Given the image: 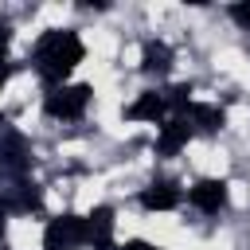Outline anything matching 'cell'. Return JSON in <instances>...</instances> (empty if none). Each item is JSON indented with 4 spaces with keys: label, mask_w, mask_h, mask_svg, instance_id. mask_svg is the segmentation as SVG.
I'll use <instances>...</instances> for the list:
<instances>
[{
    "label": "cell",
    "mask_w": 250,
    "mask_h": 250,
    "mask_svg": "<svg viewBox=\"0 0 250 250\" xmlns=\"http://www.w3.org/2000/svg\"><path fill=\"white\" fill-rule=\"evenodd\" d=\"M121 250H160V246H152V242H145V238H129Z\"/></svg>",
    "instance_id": "9a60e30c"
},
{
    "label": "cell",
    "mask_w": 250,
    "mask_h": 250,
    "mask_svg": "<svg viewBox=\"0 0 250 250\" xmlns=\"http://www.w3.org/2000/svg\"><path fill=\"white\" fill-rule=\"evenodd\" d=\"M86 246V219L74 211H62L43 230V250H82Z\"/></svg>",
    "instance_id": "3957f363"
},
{
    "label": "cell",
    "mask_w": 250,
    "mask_h": 250,
    "mask_svg": "<svg viewBox=\"0 0 250 250\" xmlns=\"http://www.w3.org/2000/svg\"><path fill=\"white\" fill-rule=\"evenodd\" d=\"M191 207H199L203 215H219L227 207V180H199L191 191H188Z\"/></svg>",
    "instance_id": "277c9868"
},
{
    "label": "cell",
    "mask_w": 250,
    "mask_h": 250,
    "mask_svg": "<svg viewBox=\"0 0 250 250\" xmlns=\"http://www.w3.org/2000/svg\"><path fill=\"white\" fill-rule=\"evenodd\" d=\"M164 113H168V102H164V94H156V90H145V94L125 109L129 121H160Z\"/></svg>",
    "instance_id": "9c48e42d"
},
{
    "label": "cell",
    "mask_w": 250,
    "mask_h": 250,
    "mask_svg": "<svg viewBox=\"0 0 250 250\" xmlns=\"http://www.w3.org/2000/svg\"><path fill=\"white\" fill-rule=\"evenodd\" d=\"M27 160H31V156H27L23 137H20V133H4V137H0V168L12 172V176H23Z\"/></svg>",
    "instance_id": "ba28073f"
},
{
    "label": "cell",
    "mask_w": 250,
    "mask_h": 250,
    "mask_svg": "<svg viewBox=\"0 0 250 250\" xmlns=\"http://www.w3.org/2000/svg\"><path fill=\"white\" fill-rule=\"evenodd\" d=\"M188 141H191V125H188V117H172V121H164V125H160L156 156H176Z\"/></svg>",
    "instance_id": "5b68a950"
},
{
    "label": "cell",
    "mask_w": 250,
    "mask_h": 250,
    "mask_svg": "<svg viewBox=\"0 0 250 250\" xmlns=\"http://www.w3.org/2000/svg\"><path fill=\"white\" fill-rule=\"evenodd\" d=\"M141 70L145 74H168L172 70V47L164 39H148L141 51Z\"/></svg>",
    "instance_id": "8fae6325"
},
{
    "label": "cell",
    "mask_w": 250,
    "mask_h": 250,
    "mask_svg": "<svg viewBox=\"0 0 250 250\" xmlns=\"http://www.w3.org/2000/svg\"><path fill=\"white\" fill-rule=\"evenodd\" d=\"M164 102H168V109H172V113H188L195 98H191V86H188V82H176V86H168V90H164Z\"/></svg>",
    "instance_id": "4fadbf2b"
},
{
    "label": "cell",
    "mask_w": 250,
    "mask_h": 250,
    "mask_svg": "<svg viewBox=\"0 0 250 250\" xmlns=\"http://www.w3.org/2000/svg\"><path fill=\"white\" fill-rule=\"evenodd\" d=\"M180 203V188L172 180H152L145 191H141V207L145 211H172Z\"/></svg>",
    "instance_id": "52a82bcc"
},
{
    "label": "cell",
    "mask_w": 250,
    "mask_h": 250,
    "mask_svg": "<svg viewBox=\"0 0 250 250\" xmlns=\"http://www.w3.org/2000/svg\"><path fill=\"white\" fill-rule=\"evenodd\" d=\"M188 117H191V125H195L199 133H219V129L227 125V113H223V105H211V102H191Z\"/></svg>",
    "instance_id": "7c38bea8"
},
{
    "label": "cell",
    "mask_w": 250,
    "mask_h": 250,
    "mask_svg": "<svg viewBox=\"0 0 250 250\" xmlns=\"http://www.w3.org/2000/svg\"><path fill=\"white\" fill-rule=\"evenodd\" d=\"M86 242L94 250H109L113 246V211L109 207H94L86 215Z\"/></svg>",
    "instance_id": "8992f818"
},
{
    "label": "cell",
    "mask_w": 250,
    "mask_h": 250,
    "mask_svg": "<svg viewBox=\"0 0 250 250\" xmlns=\"http://www.w3.org/2000/svg\"><path fill=\"white\" fill-rule=\"evenodd\" d=\"M8 211H39L43 207V195H39V188L35 184H27V180H20V184H12L8 191H4V199H0Z\"/></svg>",
    "instance_id": "30bf717a"
},
{
    "label": "cell",
    "mask_w": 250,
    "mask_h": 250,
    "mask_svg": "<svg viewBox=\"0 0 250 250\" xmlns=\"http://www.w3.org/2000/svg\"><path fill=\"white\" fill-rule=\"evenodd\" d=\"M86 59V47H82V39H78V31H70V27H51V31H43L39 35V43H35V51H31V62H35V70L43 74V82H66V74L78 66Z\"/></svg>",
    "instance_id": "6da1fadb"
},
{
    "label": "cell",
    "mask_w": 250,
    "mask_h": 250,
    "mask_svg": "<svg viewBox=\"0 0 250 250\" xmlns=\"http://www.w3.org/2000/svg\"><path fill=\"white\" fill-rule=\"evenodd\" d=\"M90 105V86L86 82H62V86H51L47 98H43V109L59 121H78Z\"/></svg>",
    "instance_id": "7a4b0ae2"
},
{
    "label": "cell",
    "mask_w": 250,
    "mask_h": 250,
    "mask_svg": "<svg viewBox=\"0 0 250 250\" xmlns=\"http://www.w3.org/2000/svg\"><path fill=\"white\" fill-rule=\"evenodd\" d=\"M4 219H8V207L0 203V234H4Z\"/></svg>",
    "instance_id": "2e32d148"
},
{
    "label": "cell",
    "mask_w": 250,
    "mask_h": 250,
    "mask_svg": "<svg viewBox=\"0 0 250 250\" xmlns=\"http://www.w3.org/2000/svg\"><path fill=\"white\" fill-rule=\"evenodd\" d=\"M230 20H234L238 27H250V0H238V4H230Z\"/></svg>",
    "instance_id": "5bb4252c"
}]
</instances>
